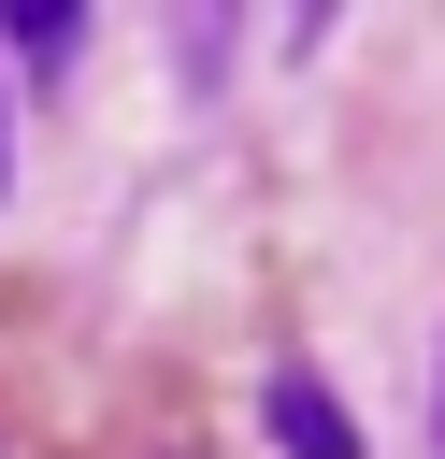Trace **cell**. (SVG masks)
Segmentation results:
<instances>
[{
  "mask_svg": "<svg viewBox=\"0 0 445 459\" xmlns=\"http://www.w3.org/2000/svg\"><path fill=\"white\" fill-rule=\"evenodd\" d=\"M273 445L287 459H359V430H345V402L316 373H273Z\"/></svg>",
  "mask_w": 445,
  "mask_h": 459,
  "instance_id": "obj_1",
  "label": "cell"
},
{
  "mask_svg": "<svg viewBox=\"0 0 445 459\" xmlns=\"http://www.w3.org/2000/svg\"><path fill=\"white\" fill-rule=\"evenodd\" d=\"M14 43H29V57H43V72H57V57H72V43H86V14H72V0H43V14H29V0H14Z\"/></svg>",
  "mask_w": 445,
  "mask_h": 459,
  "instance_id": "obj_2",
  "label": "cell"
},
{
  "mask_svg": "<svg viewBox=\"0 0 445 459\" xmlns=\"http://www.w3.org/2000/svg\"><path fill=\"white\" fill-rule=\"evenodd\" d=\"M0 158H14V143H0Z\"/></svg>",
  "mask_w": 445,
  "mask_h": 459,
  "instance_id": "obj_3",
  "label": "cell"
}]
</instances>
